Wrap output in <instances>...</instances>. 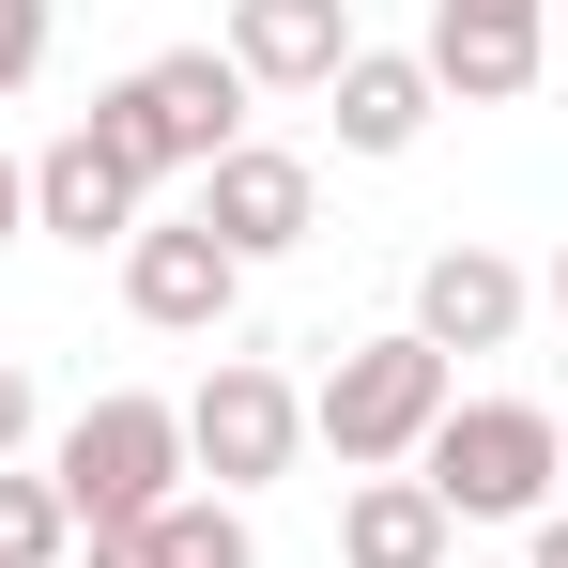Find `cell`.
Listing matches in <instances>:
<instances>
[{
	"label": "cell",
	"instance_id": "obj_3",
	"mask_svg": "<svg viewBox=\"0 0 568 568\" xmlns=\"http://www.w3.org/2000/svg\"><path fill=\"white\" fill-rule=\"evenodd\" d=\"M62 507H78V538H93V523H154V507H170V491H200L185 476V399H139V384H108L93 415H78V430H62Z\"/></svg>",
	"mask_w": 568,
	"mask_h": 568
},
{
	"label": "cell",
	"instance_id": "obj_10",
	"mask_svg": "<svg viewBox=\"0 0 568 568\" xmlns=\"http://www.w3.org/2000/svg\"><path fill=\"white\" fill-rule=\"evenodd\" d=\"M139 200H154V185L108 154L93 123H62V139L31 154V231H62V246H123V231H139Z\"/></svg>",
	"mask_w": 568,
	"mask_h": 568
},
{
	"label": "cell",
	"instance_id": "obj_14",
	"mask_svg": "<svg viewBox=\"0 0 568 568\" xmlns=\"http://www.w3.org/2000/svg\"><path fill=\"white\" fill-rule=\"evenodd\" d=\"M338 568H462V523L430 507V476H354V507H338Z\"/></svg>",
	"mask_w": 568,
	"mask_h": 568
},
{
	"label": "cell",
	"instance_id": "obj_4",
	"mask_svg": "<svg viewBox=\"0 0 568 568\" xmlns=\"http://www.w3.org/2000/svg\"><path fill=\"white\" fill-rule=\"evenodd\" d=\"M446 523H538L554 507V415L538 399H446V430L415 446Z\"/></svg>",
	"mask_w": 568,
	"mask_h": 568
},
{
	"label": "cell",
	"instance_id": "obj_13",
	"mask_svg": "<svg viewBox=\"0 0 568 568\" xmlns=\"http://www.w3.org/2000/svg\"><path fill=\"white\" fill-rule=\"evenodd\" d=\"M93 568H262L231 491H170L154 523H93Z\"/></svg>",
	"mask_w": 568,
	"mask_h": 568
},
{
	"label": "cell",
	"instance_id": "obj_5",
	"mask_svg": "<svg viewBox=\"0 0 568 568\" xmlns=\"http://www.w3.org/2000/svg\"><path fill=\"white\" fill-rule=\"evenodd\" d=\"M292 462H307V384L262 369V354H215V369H200V399H185V476L246 507V491H277Z\"/></svg>",
	"mask_w": 568,
	"mask_h": 568
},
{
	"label": "cell",
	"instance_id": "obj_11",
	"mask_svg": "<svg viewBox=\"0 0 568 568\" xmlns=\"http://www.w3.org/2000/svg\"><path fill=\"white\" fill-rule=\"evenodd\" d=\"M354 62V0H231V78L246 93H323Z\"/></svg>",
	"mask_w": 568,
	"mask_h": 568
},
{
	"label": "cell",
	"instance_id": "obj_2",
	"mask_svg": "<svg viewBox=\"0 0 568 568\" xmlns=\"http://www.w3.org/2000/svg\"><path fill=\"white\" fill-rule=\"evenodd\" d=\"M78 123H93L139 185H154V170H215V154L246 139V78H231V47H154V62L108 78Z\"/></svg>",
	"mask_w": 568,
	"mask_h": 568
},
{
	"label": "cell",
	"instance_id": "obj_6",
	"mask_svg": "<svg viewBox=\"0 0 568 568\" xmlns=\"http://www.w3.org/2000/svg\"><path fill=\"white\" fill-rule=\"evenodd\" d=\"M430 93L446 108H523L554 62V0H430Z\"/></svg>",
	"mask_w": 568,
	"mask_h": 568
},
{
	"label": "cell",
	"instance_id": "obj_20",
	"mask_svg": "<svg viewBox=\"0 0 568 568\" xmlns=\"http://www.w3.org/2000/svg\"><path fill=\"white\" fill-rule=\"evenodd\" d=\"M554 491H568V415H554Z\"/></svg>",
	"mask_w": 568,
	"mask_h": 568
},
{
	"label": "cell",
	"instance_id": "obj_9",
	"mask_svg": "<svg viewBox=\"0 0 568 568\" xmlns=\"http://www.w3.org/2000/svg\"><path fill=\"white\" fill-rule=\"evenodd\" d=\"M523 307H538V277H523L507 246H430V262H415V338H430L446 369H462V354H507Z\"/></svg>",
	"mask_w": 568,
	"mask_h": 568
},
{
	"label": "cell",
	"instance_id": "obj_18",
	"mask_svg": "<svg viewBox=\"0 0 568 568\" xmlns=\"http://www.w3.org/2000/svg\"><path fill=\"white\" fill-rule=\"evenodd\" d=\"M16 231H31V170L0 154V246H16Z\"/></svg>",
	"mask_w": 568,
	"mask_h": 568
},
{
	"label": "cell",
	"instance_id": "obj_8",
	"mask_svg": "<svg viewBox=\"0 0 568 568\" xmlns=\"http://www.w3.org/2000/svg\"><path fill=\"white\" fill-rule=\"evenodd\" d=\"M123 307H139L154 338H215V323L246 307V262H231L200 215H139V231H123Z\"/></svg>",
	"mask_w": 568,
	"mask_h": 568
},
{
	"label": "cell",
	"instance_id": "obj_19",
	"mask_svg": "<svg viewBox=\"0 0 568 568\" xmlns=\"http://www.w3.org/2000/svg\"><path fill=\"white\" fill-rule=\"evenodd\" d=\"M523 568H568V507H538V554H523Z\"/></svg>",
	"mask_w": 568,
	"mask_h": 568
},
{
	"label": "cell",
	"instance_id": "obj_17",
	"mask_svg": "<svg viewBox=\"0 0 568 568\" xmlns=\"http://www.w3.org/2000/svg\"><path fill=\"white\" fill-rule=\"evenodd\" d=\"M16 446H31V369L0 354V462H16Z\"/></svg>",
	"mask_w": 568,
	"mask_h": 568
},
{
	"label": "cell",
	"instance_id": "obj_7",
	"mask_svg": "<svg viewBox=\"0 0 568 568\" xmlns=\"http://www.w3.org/2000/svg\"><path fill=\"white\" fill-rule=\"evenodd\" d=\"M200 231L262 277V262H292V246L323 231V170H307V154H277V139H231V154L200 170Z\"/></svg>",
	"mask_w": 568,
	"mask_h": 568
},
{
	"label": "cell",
	"instance_id": "obj_1",
	"mask_svg": "<svg viewBox=\"0 0 568 568\" xmlns=\"http://www.w3.org/2000/svg\"><path fill=\"white\" fill-rule=\"evenodd\" d=\"M446 399H462V369L399 323V338H354L307 384V446H338V476H415V446L446 430Z\"/></svg>",
	"mask_w": 568,
	"mask_h": 568
},
{
	"label": "cell",
	"instance_id": "obj_12",
	"mask_svg": "<svg viewBox=\"0 0 568 568\" xmlns=\"http://www.w3.org/2000/svg\"><path fill=\"white\" fill-rule=\"evenodd\" d=\"M323 108H338V154H415L446 93H430V62H415V47H354V62L323 78Z\"/></svg>",
	"mask_w": 568,
	"mask_h": 568
},
{
	"label": "cell",
	"instance_id": "obj_16",
	"mask_svg": "<svg viewBox=\"0 0 568 568\" xmlns=\"http://www.w3.org/2000/svg\"><path fill=\"white\" fill-rule=\"evenodd\" d=\"M47 31H62L47 0H0V93H31V78H47Z\"/></svg>",
	"mask_w": 568,
	"mask_h": 568
},
{
	"label": "cell",
	"instance_id": "obj_15",
	"mask_svg": "<svg viewBox=\"0 0 568 568\" xmlns=\"http://www.w3.org/2000/svg\"><path fill=\"white\" fill-rule=\"evenodd\" d=\"M62 538H78L62 476H16V462H0V568H62Z\"/></svg>",
	"mask_w": 568,
	"mask_h": 568
},
{
	"label": "cell",
	"instance_id": "obj_21",
	"mask_svg": "<svg viewBox=\"0 0 568 568\" xmlns=\"http://www.w3.org/2000/svg\"><path fill=\"white\" fill-rule=\"evenodd\" d=\"M538 292H554V307H568V246H554V277H538Z\"/></svg>",
	"mask_w": 568,
	"mask_h": 568
}]
</instances>
